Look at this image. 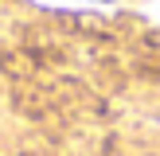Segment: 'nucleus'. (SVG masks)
Here are the masks:
<instances>
[{"mask_svg": "<svg viewBox=\"0 0 160 156\" xmlns=\"http://www.w3.org/2000/svg\"><path fill=\"white\" fill-rule=\"evenodd\" d=\"M90 4H94V0H90Z\"/></svg>", "mask_w": 160, "mask_h": 156, "instance_id": "f257e3e1", "label": "nucleus"}]
</instances>
